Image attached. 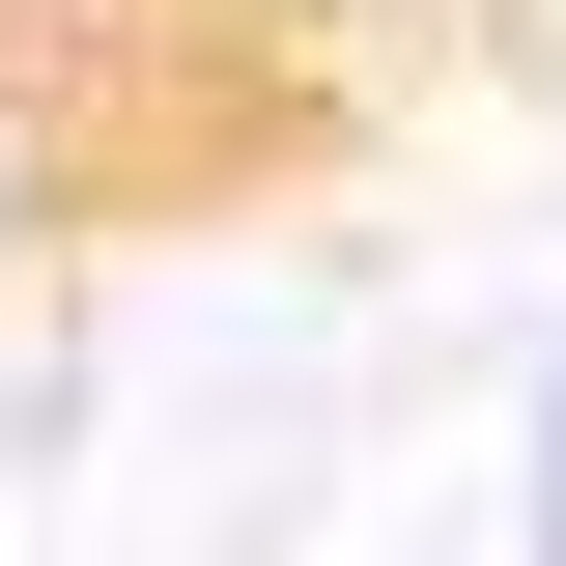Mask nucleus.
<instances>
[{"instance_id": "obj_1", "label": "nucleus", "mask_w": 566, "mask_h": 566, "mask_svg": "<svg viewBox=\"0 0 566 566\" xmlns=\"http://www.w3.org/2000/svg\"><path fill=\"white\" fill-rule=\"evenodd\" d=\"M57 227H85V85L29 57V29H0V283L57 255Z\"/></svg>"}, {"instance_id": "obj_2", "label": "nucleus", "mask_w": 566, "mask_h": 566, "mask_svg": "<svg viewBox=\"0 0 566 566\" xmlns=\"http://www.w3.org/2000/svg\"><path fill=\"white\" fill-rule=\"evenodd\" d=\"M510 482H538V566H566V368H538V453H510Z\"/></svg>"}, {"instance_id": "obj_3", "label": "nucleus", "mask_w": 566, "mask_h": 566, "mask_svg": "<svg viewBox=\"0 0 566 566\" xmlns=\"http://www.w3.org/2000/svg\"><path fill=\"white\" fill-rule=\"evenodd\" d=\"M283 29H397V0H283Z\"/></svg>"}]
</instances>
